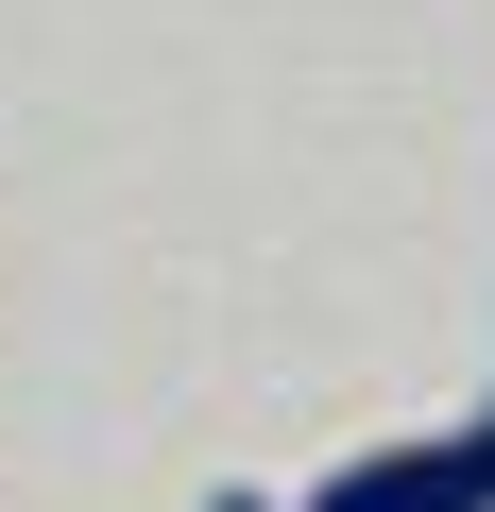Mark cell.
Listing matches in <instances>:
<instances>
[{"mask_svg": "<svg viewBox=\"0 0 495 512\" xmlns=\"http://www.w3.org/2000/svg\"><path fill=\"white\" fill-rule=\"evenodd\" d=\"M291 512H495V410H461V427H410V444H359L325 495H291Z\"/></svg>", "mask_w": 495, "mask_h": 512, "instance_id": "1", "label": "cell"}, {"mask_svg": "<svg viewBox=\"0 0 495 512\" xmlns=\"http://www.w3.org/2000/svg\"><path fill=\"white\" fill-rule=\"evenodd\" d=\"M205 512H291V495H205Z\"/></svg>", "mask_w": 495, "mask_h": 512, "instance_id": "2", "label": "cell"}]
</instances>
